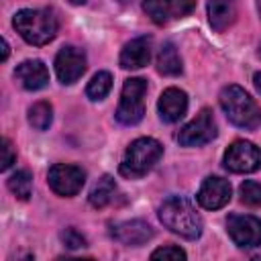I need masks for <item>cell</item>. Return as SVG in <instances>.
Here are the masks:
<instances>
[{
	"label": "cell",
	"instance_id": "1",
	"mask_svg": "<svg viewBox=\"0 0 261 261\" xmlns=\"http://www.w3.org/2000/svg\"><path fill=\"white\" fill-rule=\"evenodd\" d=\"M159 220L171 232L184 239H198L202 234V216L186 196H169L159 206Z\"/></svg>",
	"mask_w": 261,
	"mask_h": 261
},
{
	"label": "cell",
	"instance_id": "2",
	"mask_svg": "<svg viewBox=\"0 0 261 261\" xmlns=\"http://www.w3.org/2000/svg\"><path fill=\"white\" fill-rule=\"evenodd\" d=\"M12 24L16 29V33L31 45H47L49 41L55 39L57 31H59V22L53 10L49 8H41V10H33V8H22L14 14Z\"/></svg>",
	"mask_w": 261,
	"mask_h": 261
},
{
	"label": "cell",
	"instance_id": "3",
	"mask_svg": "<svg viewBox=\"0 0 261 261\" xmlns=\"http://www.w3.org/2000/svg\"><path fill=\"white\" fill-rule=\"evenodd\" d=\"M220 108L224 110L226 118L239 126V128H247L253 130L261 124V110L255 104V100L241 88V86H226L222 88L220 96Z\"/></svg>",
	"mask_w": 261,
	"mask_h": 261
},
{
	"label": "cell",
	"instance_id": "4",
	"mask_svg": "<svg viewBox=\"0 0 261 261\" xmlns=\"http://www.w3.org/2000/svg\"><path fill=\"white\" fill-rule=\"evenodd\" d=\"M161 155H163V147L159 141H155L151 137H141L126 147L120 167H118L120 175H124L128 179L143 177L147 171L153 169V165L159 161Z\"/></svg>",
	"mask_w": 261,
	"mask_h": 261
},
{
	"label": "cell",
	"instance_id": "5",
	"mask_svg": "<svg viewBox=\"0 0 261 261\" xmlns=\"http://www.w3.org/2000/svg\"><path fill=\"white\" fill-rule=\"evenodd\" d=\"M145 94H147V82L143 77L124 80L120 102L116 108V120L128 126L141 122L145 114Z\"/></svg>",
	"mask_w": 261,
	"mask_h": 261
},
{
	"label": "cell",
	"instance_id": "6",
	"mask_svg": "<svg viewBox=\"0 0 261 261\" xmlns=\"http://www.w3.org/2000/svg\"><path fill=\"white\" fill-rule=\"evenodd\" d=\"M214 137H216V120L212 116V110L204 108L177 133V143L184 147H200L210 143Z\"/></svg>",
	"mask_w": 261,
	"mask_h": 261
},
{
	"label": "cell",
	"instance_id": "7",
	"mask_svg": "<svg viewBox=\"0 0 261 261\" xmlns=\"http://www.w3.org/2000/svg\"><path fill=\"white\" fill-rule=\"evenodd\" d=\"M47 184L49 188L59 194V196H75L84 184H86V171L77 165H67V163H55L49 173H47Z\"/></svg>",
	"mask_w": 261,
	"mask_h": 261
},
{
	"label": "cell",
	"instance_id": "8",
	"mask_svg": "<svg viewBox=\"0 0 261 261\" xmlns=\"http://www.w3.org/2000/svg\"><path fill=\"white\" fill-rule=\"evenodd\" d=\"M226 232L234 245L243 249L261 245V220L251 214H230L226 218Z\"/></svg>",
	"mask_w": 261,
	"mask_h": 261
},
{
	"label": "cell",
	"instance_id": "9",
	"mask_svg": "<svg viewBox=\"0 0 261 261\" xmlns=\"http://www.w3.org/2000/svg\"><path fill=\"white\" fill-rule=\"evenodd\" d=\"M224 167L232 173H253L261 167V151L249 141H234L224 153Z\"/></svg>",
	"mask_w": 261,
	"mask_h": 261
},
{
	"label": "cell",
	"instance_id": "10",
	"mask_svg": "<svg viewBox=\"0 0 261 261\" xmlns=\"http://www.w3.org/2000/svg\"><path fill=\"white\" fill-rule=\"evenodd\" d=\"M196 0H143V10L155 24H167L175 18L190 14Z\"/></svg>",
	"mask_w": 261,
	"mask_h": 261
},
{
	"label": "cell",
	"instance_id": "11",
	"mask_svg": "<svg viewBox=\"0 0 261 261\" xmlns=\"http://www.w3.org/2000/svg\"><path fill=\"white\" fill-rule=\"evenodd\" d=\"M86 71V53L73 45L63 47L55 57V73L61 84L77 82Z\"/></svg>",
	"mask_w": 261,
	"mask_h": 261
},
{
	"label": "cell",
	"instance_id": "12",
	"mask_svg": "<svg viewBox=\"0 0 261 261\" xmlns=\"http://www.w3.org/2000/svg\"><path fill=\"white\" fill-rule=\"evenodd\" d=\"M198 204L206 210H218L230 200V184L218 175H208L198 190Z\"/></svg>",
	"mask_w": 261,
	"mask_h": 261
},
{
	"label": "cell",
	"instance_id": "13",
	"mask_svg": "<svg viewBox=\"0 0 261 261\" xmlns=\"http://www.w3.org/2000/svg\"><path fill=\"white\" fill-rule=\"evenodd\" d=\"M110 234L128 247H139L145 245L151 237H153V228L145 222V220H124V222H116L110 228Z\"/></svg>",
	"mask_w": 261,
	"mask_h": 261
},
{
	"label": "cell",
	"instance_id": "14",
	"mask_svg": "<svg viewBox=\"0 0 261 261\" xmlns=\"http://www.w3.org/2000/svg\"><path fill=\"white\" fill-rule=\"evenodd\" d=\"M14 77L24 90H31V92L41 90L49 84V71L41 59H27L18 63L14 69Z\"/></svg>",
	"mask_w": 261,
	"mask_h": 261
},
{
	"label": "cell",
	"instance_id": "15",
	"mask_svg": "<svg viewBox=\"0 0 261 261\" xmlns=\"http://www.w3.org/2000/svg\"><path fill=\"white\" fill-rule=\"evenodd\" d=\"M157 110L163 122H177L188 110V96L179 88H167L159 96Z\"/></svg>",
	"mask_w": 261,
	"mask_h": 261
},
{
	"label": "cell",
	"instance_id": "16",
	"mask_svg": "<svg viewBox=\"0 0 261 261\" xmlns=\"http://www.w3.org/2000/svg\"><path fill=\"white\" fill-rule=\"evenodd\" d=\"M151 59V37H137L128 41L120 51L122 69H141Z\"/></svg>",
	"mask_w": 261,
	"mask_h": 261
},
{
	"label": "cell",
	"instance_id": "17",
	"mask_svg": "<svg viewBox=\"0 0 261 261\" xmlns=\"http://www.w3.org/2000/svg\"><path fill=\"white\" fill-rule=\"evenodd\" d=\"M237 18V0H208V20L218 33L226 31Z\"/></svg>",
	"mask_w": 261,
	"mask_h": 261
},
{
	"label": "cell",
	"instance_id": "18",
	"mask_svg": "<svg viewBox=\"0 0 261 261\" xmlns=\"http://www.w3.org/2000/svg\"><path fill=\"white\" fill-rule=\"evenodd\" d=\"M114 194H116V181L110 175H102L90 190L88 200L94 208H104L114 200Z\"/></svg>",
	"mask_w": 261,
	"mask_h": 261
},
{
	"label": "cell",
	"instance_id": "19",
	"mask_svg": "<svg viewBox=\"0 0 261 261\" xmlns=\"http://www.w3.org/2000/svg\"><path fill=\"white\" fill-rule=\"evenodd\" d=\"M157 71L163 75H177L181 73V59L173 43H165L157 53Z\"/></svg>",
	"mask_w": 261,
	"mask_h": 261
},
{
	"label": "cell",
	"instance_id": "20",
	"mask_svg": "<svg viewBox=\"0 0 261 261\" xmlns=\"http://www.w3.org/2000/svg\"><path fill=\"white\" fill-rule=\"evenodd\" d=\"M53 120V106L47 102V100H41V102H35L31 108H29V122L33 128L37 130H47L49 124Z\"/></svg>",
	"mask_w": 261,
	"mask_h": 261
},
{
	"label": "cell",
	"instance_id": "21",
	"mask_svg": "<svg viewBox=\"0 0 261 261\" xmlns=\"http://www.w3.org/2000/svg\"><path fill=\"white\" fill-rule=\"evenodd\" d=\"M112 88V75L108 71H98L90 82H88V88H86V94L90 100H102L106 98V94L110 92Z\"/></svg>",
	"mask_w": 261,
	"mask_h": 261
},
{
	"label": "cell",
	"instance_id": "22",
	"mask_svg": "<svg viewBox=\"0 0 261 261\" xmlns=\"http://www.w3.org/2000/svg\"><path fill=\"white\" fill-rule=\"evenodd\" d=\"M8 190L18 198V200H29L33 192V177L29 171H16L8 177Z\"/></svg>",
	"mask_w": 261,
	"mask_h": 261
},
{
	"label": "cell",
	"instance_id": "23",
	"mask_svg": "<svg viewBox=\"0 0 261 261\" xmlns=\"http://www.w3.org/2000/svg\"><path fill=\"white\" fill-rule=\"evenodd\" d=\"M239 194H241L243 204L253 206V208H261V184H257L253 179H247V181L241 184Z\"/></svg>",
	"mask_w": 261,
	"mask_h": 261
},
{
	"label": "cell",
	"instance_id": "24",
	"mask_svg": "<svg viewBox=\"0 0 261 261\" xmlns=\"http://www.w3.org/2000/svg\"><path fill=\"white\" fill-rule=\"evenodd\" d=\"M61 243H63L67 249H82V247L88 245L86 237H84L82 232H77L75 228H65V230L61 232Z\"/></svg>",
	"mask_w": 261,
	"mask_h": 261
},
{
	"label": "cell",
	"instance_id": "25",
	"mask_svg": "<svg viewBox=\"0 0 261 261\" xmlns=\"http://www.w3.org/2000/svg\"><path fill=\"white\" fill-rule=\"evenodd\" d=\"M151 259H186V251L175 247V245H167V247H161V249L153 251Z\"/></svg>",
	"mask_w": 261,
	"mask_h": 261
},
{
	"label": "cell",
	"instance_id": "26",
	"mask_svg": "<svg viewBox=\"0 0 261 261\" xmlns=\"http://www.w3.org/2000/svg\"><path fill=\"white\" fill-rule=\"evenodd\" d=\"M2 145H4V147H2V155H4V157H2V171H6V169H10L12 163L16 161V151H14L12 143H10L6 137L2 139Z\"/></svg>",
	"mask_w": 261,
	"mask_h": 261
},
{
	"label": "cell",
	"instance_id": "27",
	"mask_svg": "<svg viewBox=\"0 0 261 261\" xmlns=\"http://www.w3.org/2000/svg\"><path fill=\"white\" fill-rule=\"evenodd\" d=\"M8 59V43H6V39H2V61H6Z\"/></svg>",
	"mask_w": 261,
	"mask_h": 261
},
{
	"label": "cell",
	"instance_id": "28",
	"mask_svg": "<svg viewBox=\"0 0 261 261\" xmlns=\"http://www.w3.org/2000/svg\"><path fill=\"white\" fill-rule=\"evenodd\" d=\"M253 82H255V88L261 92V71H257L255 73V77H253Z\"/></svg>",
	"mask_w": 261,
	"mask_h": 261
},
{
	"label": "cell",
	"instance_id": "29",
	"mask_svg": "<svg viewBox=\"0 0 261 261\" xmlns=\"http://www.w3.org/2000/svg\"><path fill=\"white\" fill-rule=\"evenodd\" d=\"M257 10H259V14H261V0H257Z\"/></svg>",
	"mask_w": 261,
	"mask_h": 261
},
{
	"label": "cell",
	"instance_id": "30",
	"mask_svg": "<svg viewBox=\"0 0 261 261\" xmlns=\"http://www.w3.org/2000/svg\"><path fill=\"white\" fill-rule=\"evenodd\" d=\"M71 2H73V4H84L86 0H71Z\"/></svg>",
	"mask_w": 261,
	"mask_h": 261
},
{
	"label": "cell",
	"instance_id": "31",
	"mask_svg": "<svg viewBox=\"0 0 261 261\" xmlns=\"http://www.w3.org/2000/svg\"><path fill=\"white\" fill-rule=\"evenodd\" d=\"M257 55H259V57H261V45H259V51H257Z\"/></svg>",
	"mask_w": 261,
	"mask_h": 261
},
{
	"label": "cell",
	"instance_id": "32",
	"mask_svg": "<svg viewBox=\"0 0 261 261\" xmlns=\"http://www.w3.org/2000/svg\"><path fill=\"white\" fill-rule=\"evenodd\" d=\"M120 2H122V4H126V2H128V0H120Z\"/></svg>",
	"mask_w": 261,
	"mask_h": 261
}]
</instances>
